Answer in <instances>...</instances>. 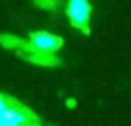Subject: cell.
<instances>
[{"mask_svg": "<svg viewBox=\"0 0 131 126\" xmlns=\"http://www.w3.org/2000/svg\"><path fill=\"white\" fill-rule=\"evenodd\" d=\"M22 124H42V121L25 105L12 98L8 106L0 113V126H22Z\"/></svg>", "mask_w": 131, "mask_h": 126, "instance_id": "cell-1", "label": "cell"}, {"mask_svg": "<svg viewBox=\"0 0 131 126\" xmlns=\"http://www.w3.org/2000/svg\"><path fill=\"white\" fill-rule=\"evenodd\" d=\"M32 38V47L35 50H38L40 53H47V52H55L61 47V40L58 37L51 35L47 32H37L30 35Z\"/></svg>", "mask_w": 131, "mask_h": 126, "instance_id": "cell-3", "label": "cell"}, {"mask_svg": "<svg viewBox=\"0 0 131 126\" xmlns=\"http://www.w3.org/2000/svg\"><path fill=\"white\" fill-rule=\"evenodd\" d=\"M67 17L71 27L81 30L83 33H90V18H91V5L88 0H68Z\"/></svg>", "mask_w": 131, "mask_h": 126, "instance_id": "cell-2", "label": "cell"}]
</instances>
